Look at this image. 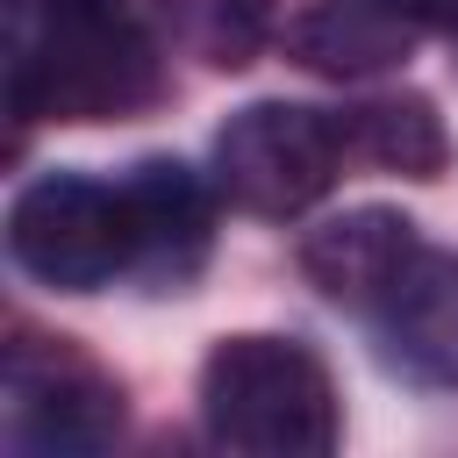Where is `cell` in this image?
<instances>
[{"mask_svg":"<svg viewBox=\"0 0 458 458\" xmlns=\"http://www.w3.org/2000/svg\"><path fill=\"white\" fill-rule=\"evenodd\" d=\"M415 14H422L429 29H458V0H415Z\"/></svg>","mask_w":458,"mask_h":458,"instance_id":"cell-12","label":"cell"},{"mask_svg":"<svg viewBox=\"0 0 458 458\" xmlns=\"http://www.w3.org/2000/svg\"><path fill=\"white\" fill-rule=\"evenodd\" d=\"M165 14H179L186 36L200 43V57L222 64V72L250 64L258 43H265V29H272V0H172Z\"/></svg>","mask_w":458,"mask_h":458,"instance_id":"cell-11","label":"cell"},{"mask_svg":"<svg viewBox=\"0 0 458 458\" xmlns=\"http://www.w3.org/2000/svg\"><path fill=\"white\" fill-rule=\"evenodd\" d=\"M365 329L386 372L415 386H458V258L422 243L365 308Z\"/></svg>","mask_w":458,"mask_h":458,"instance_id":"cell-6","label":"cell"},{"mask_svg":"<svg viewBox=\"0 0 458 458\" xmlns=\"http://www.w3.org/2000/svg\"><path fill=\"white\" fill-rule=\"evenodd\" d=\"M344 129L301 100H250L215 129V193L243 215H301L344 172Z\"/></svg>","mask_w":458,"mask_h":458,"instance_id":"cell-4","label":"cell"},{"mask_svg":"<svg viewBox=\"0 0 458 458\" xmlns=\"http://www.w3.org/2000/svg\"><path fill=\"white\" fill-rule=\"evenodd\" d=\"M200 422L243 458H322L344 437L329 365L293 336H222L200 365Z\"/></svg>","mask_w":458,"mask_h":458,"instance_id":"cell-2","label":"cell"},{"mask_svg":"<svg viewBox=\"0 0 458 458\" xmlns=\"http://www.w3.org/2000/svg\"><path fill=\"white\" fill-rule=\"evenodd\" d=\"M415 250H422V236H415V222L401 208H344V215H329V222H315L301 236V272L336 308L365 315Z\"/></svg>","mask_w":458,"mask_h":458,"instance_id":"cell-9","label":"cell"},{"mask_svg":"<svg viewBox=\"0 0 458 458\" xmlns=\"http://www.w3.org/2000/svg\"><path fill=\"white\" fill-rule=\"evenodd\" d=\"M422 29L415 0H315L286 21V57L315 79H372L408 64Z\"/></svg>","mask_w":458,"mask_h":458,"instance_id":"cell-8","label":"cell"},{"mask_svg":"<svg viewBox=\"0 0 458 458\" xmlns=\"http://www.w3.org/2000/svg\"><path fill=\"white\" fill-rule=\"evenodd\" d=\"M129 222H136V265L129 279H150V286H186L215 243V208H208V186L193 165L179 157H143L129 179Z\"/></svg>","mask_w":458,"mask_h":458,"instance_id":"cell-7","label":"cell"},{"mask_svg":"<svg viewBox=\"0 0 458 458\" xmlns=\"http://www.w3.org/2000/svg\"><path fill=\"white\" fill-rule=\"evenodd\" d=\"M336 129H344V157L351 165H372V172H401V179H437L451 143H444V122L422 93H386V100H358V107H336Z\"/></svg>","mask_w":458,"mask_h":458,"instance_id":"cell-10","label":"cell"},{"mask_svg":"<svg viewBox=\"0 0 458 458\" xmlns=\"http://www.w3.org/2000/svg\"><path fill=\"white\" fill-rule=\"evenodd\" d=\"M7 250L36 286L100 293L136 265V222L122 179L100 186L86 172H43L7 208Z\"/></svg>","mask_w":458,"mask_h":458,"instance_id":"cell-3","label":"cell"},{"mask_svg":"<svg viewBox=\"0 0 458 458\" xmlns=\"http://www.w3.org/2000/svg\"><path fill=\"white\" fill-rule=\"evenodd\" d=\"M165 93L157 43L122 0H14L7 107L21 122H129Z\"/></svg>","mask_w":458,"mask_h":458,"instance_id":"cell-1","label":"cell"},{"mask_svg":"<svg viewBox=\"0 0 458 458\" xmlns=\"http://www.w3.org/2000/svg\"><path fill=\"white\" fill-rule=\"evenodd\" d=\"M0 437L21 458H93L122 437V386L72 336H14L0 365Z\"/></svg>","mask_w":458,"mask_h":458,"instance_id":"cell-5","label":"cell"}]
</instances>
